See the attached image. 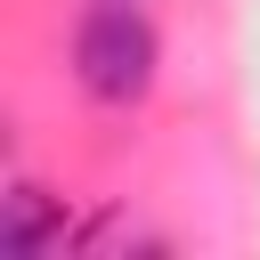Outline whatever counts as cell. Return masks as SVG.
I'll list each match as a JSON object with an SVG mask.
<instances>
[{
  "mask_svg": "<svg viewBox=\"0 0 260 260\" xmlns=\"http://www.w3.org/2000/svg\"><path fill=\"white\" fill-rule=\"evenodd\" d=\"M0 236H8V252H49V244H65V211L49 203V187H16L8 195V219H0Z\"/></svg>",
  "mask_w": 260,
  "mask_h": 260,
  "instance_id": "2",
  "label": "cell"
},
{
  "mask_svg": "<svg viewBox=\"0 0 260 260\" xmlns=\"http://www.w3.org/2000/svg\"><path fill=\"white\" fill-rule=\"evenodd\" d=\"M154 24L138 16V0H89V16L73 24V73L98 106H138L154 89Z\"/></svg>",
  "mask_w": 260,
  "mask_h": 260,
  "instance_id": "1",
  "label": "cell"
}]
</instances>
